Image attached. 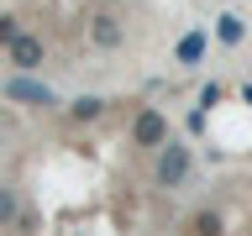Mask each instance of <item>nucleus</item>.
<instances>
[{
    "label": "nucleus",
    "mask_w": 252,
    "mask_h": 236,
    "mask_svg": "<svg viewBox=\"0 0 252 236\" xmlns=\"http://www.w3.org/2000/svg\"><path fill=\"white\" fill-rule=\"evenodd\" d=\"M189 173H194V147H184V142H163L158 147V163H153V184L158 189H184Z\"/></svg>",
    "instance_id": "f257e3e1"
},
{
    "label": "nucleus",
    "mask_w": 252,
    "mask_h": 236,
    "mask_svg": "<svg viewBox=\"0 0 252 236\" xmlns=\"http://www.w3.org/2000/svg\"><path fill=\"white\" fill-rule=\"evenodd\" d=\"M216 100H220V84H205V89H200V116L216 105Z\"/></svg>",
    "instance_id": "f8f14e48"
},
{
    "label": "nucleus",
    "mask_w": 252,
    "mask_h": 236,
    "mask_svg": "<svg viewBox=\"0 0 252 236\" xmlns=\"http://www.w3.org/2000/svg\"><path fill=\"white\" fill-rule=\"evenodd\" d=\"M90 42L100 47V53H116V47L126 42V21L116 11H94L90 16Z\"/></svg>",
    "instance_id": "39448f33"
},
{
    "label": "nucleus",
    "mask_w": 252,
    "mask_h": 236,
    "mask_svg": "<svg viewBox=\"0 0 252 236\" xmlns=\"http://www.w3.org/2000/svg\"><path fill=\"white\" fill-rule=\"evenodd\" d=\"M168 142V116L158 105H142L137 116H131V147H147V152H158Z\"/></svg>",
    "instance_id": "f03ea898"
},
{
    "label": "nucleus",
    "mask_w": 252,
    "mask_h": 236,
    "mask_svg": "<svg viewBox=\"0 0 252 236\" xmlns=\"http://www.w3.org/2000/svg\"><path fill=\"white\" fill-rule=\"evenodd\" d=\"M21 31H27V27H21V16H16V11H0V53H5Z\"/></svg>",
    "instance_id": "9b49d317"
},
{
    "label": "nucleus",
    "mask_w": 252,
    "mask_h": 236,
    "mask_svg": "<svg viewBox=\"0 0 252 236\" xmlns=\"http://www.w3.org/2000/svg\"><path fill=\"white\" fill-rule=\"evenodd\" d=\"M11 220H21V194H16L11 184H0V231H5Z\"/></svg>",
    "instance_id": "9d476101"
},
{
    "label": "nucleus",
    "mask_w": 252,
    "mask_h": 236,
    "mask_svg": "<svg viewBox=\"0 0 252 236\" xmlns=\"http://www.w3.org/2000/svg\"><path fill=\"white\" fill-rule=\"evenodd\" d=\"M189 236H226V215H220V210H210V205H205V210H194V215H189Z\"/></svg>",
    "instance_id": "6e6552de"
},
{
    "label": "nucleus",
    "mask_w": 252,
    "mask_h": 236,
    "mask_svg": "<svg viewBox=\"0 0 252 236\" xmlns=\"http://www.w3.org/2000/svg\"><path fill=\"white\" fill-rule=\"evenodd\" d=\"M105 110H110L105 94H74V100L63 105V116H68V126H94Z\"/></svg>",
    "instance_id": "423d86ee"
},
{
    "label": "nucleus",
    "mask_w": 252,
    "mask_h": 236,
    "mask_svg": "<svg viewBox=\"0 0 252 236\" xmlns=\"http://www.w3.org/2000/svg\"><path fill=\"white\" fill-rule=\"evenodd\" d=\"M0 89H5V100H11V105H58V94L47 89L42 79H27V74H11Z\"/></svg>",
    "instance_id": "20e7f679"
},
{
    "label": "nucleus",
    "mask_w": 252,
    "mask_h": 236,
    "mask_svg": "<svg viewBox=\"0 0 252 236\" xmlns=\"http://www.w3.org/2000/svg\"><path fill=\"white\" fill-rule=\"evenodd\" d=\"M200 58H205V31H184L179 47H173V63H179V68H194Z\"/></svg>",
    "instance_id": "0eeeda50"
},
{
    "label": "nucleus",
    "mask_w": 252,
    "mask_h": 236,
    "mask_svg": "<svg viewBox=\"0 0 252 236\" xmlns=\"http://www.w3.org/2000/svg\"><path fill=\"white\" fill-rule=\"evenodd\" d=\"M216 37H220L226 47H236L242 37H247V21H242L236 11H220V16H216Z\"/></svg>",
    "instance_id": "1a4fd4ad"
},
{
    "label": "nucleus",
    "mask_w": 252,
    "mask_h": 236,
    "mask_svg": "<svg viewBox=\"0 0 252 236\" xmlns=\"http://www.w3.org/2000/svg\"><path fill=\"white\" fill-rule=\"evenodd\" d=\"M242 100H247V105H252V84H247V89H242Z\"/></svg>",
    "instance_id": "ddd939ff"
},
{
    "label": "nucleus",
    "mask_w": 252,
    "mask_h": 236,
    "mask_svg": "<svg viewBox=\"0 0 252 236\" xmlns=\"http://www.w3.org/2000/svg\"><path fill=\"white\" fill-rule=\"evenodd\" d=\"M5 58H11V68H16V74H27V79H32V74L47 63V42L37 37V31H21V37L5 47Z\"/></svg>",
    "instance_id": "7ed1b4c3"
}]
</instances>
